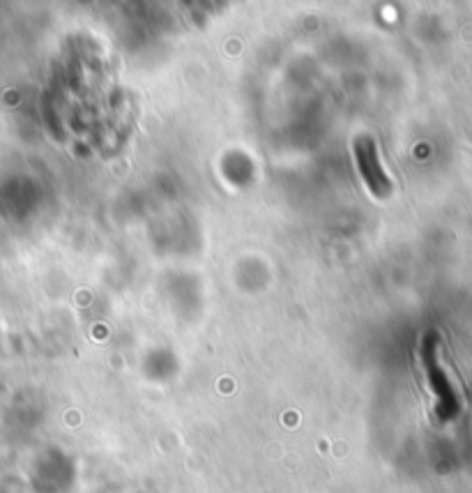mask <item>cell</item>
Wrapping results in <instances>:
<instances>
[{
    "mask_svg": "<svg viewBox=\"0 0 472 493\" xmlns=\"http://www.w3.org/2000/svg\"><path fill=\"white\" fill-rule=\"evenodd\" d=\"M357 161L359 168H362V178L369 182V187L375 194H385L389 189V182L385 178V171L378 161V155H375V148L371 141H359L357 143Z\"/></svg>",
    "mask_w": 472,
    "mask_h": 493,
    "instance_id": "obj_1",
    "label": "cell"
}]
</instances>
